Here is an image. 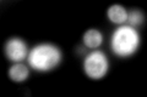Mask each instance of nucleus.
<instances>
[{
  "instance_id": "f257e3e1",
  "label": "nucleus",
  "mask_w": 147,
  "mask_h": 97,
  "mask_svg": "<svg viewBox=\"0 0 147 97\" xmlns=\"http://www.w3.org/2000/svg\"><path fill=\"white\" fill-rule=\"evenodd\" d=\"M63 58L60 49L52 44H39L34 46L27 56L30 66L38 72H48L59 66Z\"/></svg>"
},
{
  "instance_id": "f03ea898",
  "label": "nucleus",
  "mask_w": 147,
  "mask_h": 97,
  "mask_svg": "<svg viewBox=\"0 0 147 97\" xmlns=\"http://www.w3.org/2000/svg\"><path fill=\"white\" fill-rule=\"evenodd\" d=\"M140 46V35L130 26H120L114 30L110 39V49L118 57H129Z\"/></svg>"
},
{
  "instance_id": "7ed1b4c3",
  "label": "nucleus",
  "mask_w": 147,
  "mask_h": 97,
  "mask_svg": "<svg viewBox=\"0 0 147 97\" xmlns=\"http://www.w3.org/2000/svg\"><path fill=\"white\" fill-rule=\"evenodd\" d=\"M109 68V62L102 51H92L84 59V71L90 79L99 80L105 77Z\"/></svg>"
},
{
  "instance_id": "20e7f679",
  "label": "nucleus",
  "mask_w": 147,
  "mask_h": 97,
  "mask_svg": "<svg viewBox=\"0 0 147 97\" xmlns=\"http://www.w3.org/2000/svg\"><path fill=\"white\" fill-rule=\"evenodd\" d=\"M5 56L12 62H21L26 58L27 55V44L20 38H11L6 41L4 48Z\"/></svg>"
},
{
  "instance_id": "39448f33",
  "label": "nucleus",
  "mask_w": 147,
  "mask_h": 97,
  "mask_svg": "<svg viewBox=\"0 0 147 97\" xmlns=\"http://www.w3.org/2000/svg\"><path fill=\"white\" fill-rule=\"evenodd\" d=\"M84 45L88 49H97L103 43V34L98 29H87L82 36Z\"/></svg>"
},
{
  "instance_id": "423d86ee",
  "label": "nucleus",
  "mask_w": 147,
  "mask_h": 97,
  "mask_svg": "<svg viewBox=\"0 0 147 97\" xmlns=\"http://www.w3.org/2000/svg\"><path fill=\"white\" fill-rule=\"evenodd\" d=\"M107 16L108 20L112 23H115V24H123V23L126 22L127 18V11L125 10V7L121 5H112L108 11H107Z\"/></svg>"
},
{
  "instance_id": "0eeeda50",
  "label": "nucleus",
  "mask_w": 147,
  "mask_h": 97,
  "mask_svg": "<svg viewBox=\"0 0 147 97\" xmlns=\"http://www.w3.org/2000/svg\"><path fill=\"white\" fill-rule=\"evenodd\" d=\"M30 75V71L25 64H22L20 62L15 63L13 66L9 69V78L15 81V82H22L25 81Z\"/></svg>"
},
{
  "instance_id": "6e6552de",
  "label": "nucleus",
  "mask_w": 147,
  "mask_h": 97,
  "mask_svg": "<svg viewBox=\"0 0 147 97\" xmlns=\"http://www.w3.org/2000/svg\"><path fill=\"white\" fill-rule=\"evenodd\" d=\"M145 21V15L144 12L139 9H134V10H131L130 12H127V18H126V22L129 23V26L130 27H139L141 26L142 23Z\"/></svg>"
}]
</instances>
